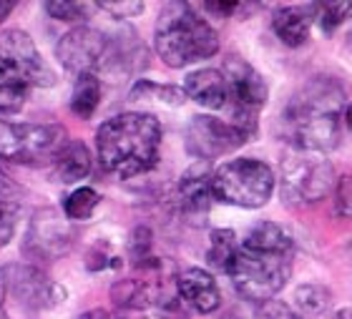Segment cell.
Here are the masks:
<instances>
[{
	"mask_svg": "<svg viewBox=\"0 0 352 319\" xmlns=\"http://www.w3.org/2000/svg\"><path fill=\"white\" fill-rule=\"evenodd\" d=\"M0 71L33 86H53L56 73L38 53L33 38L25 30L8 28L0 33Z\"/></svg>",
	"mask_w": 352,
	"mask_h": 319,
	"instance_id": "cell-9",
	"label": "cell"
},
{
	"mask_svg": "<svg viewBox=\"0 0 352 319\" xmlns=\"http://www.w3.org/2000/svg\"><path fill=\"white\" fill-rule=\"evenodd\" d=\"M221 319H239V317H236V314H224Z\"/></svg>",
	"mask_w": 352,
	"mask_h": 319,
	"instance_id": "cell-35",
	"label": "cell"
},
{
	"mask_svg": "<svg viewBox=\"0 0 352 319\" xmlns=\"http://www.w3.org/2000/svg\"><path fill=\"white\" fill-rule=\"evenodd\" d=\"M342 118H345L347 129L352 131V103H347V109H345V116H342Z\"/></svg>",
	"mask_w": 352,
	"mask_h": 319,
	"instance_id": "cell-34",
	"label": "cell"
},
{
	"mask_svg": "<svg viewBox=\"0 0 352 319\" xmlns=\"http://www.w3.org/2000/svg\"><path fill=\"white\" fill-rule=\"evenodd\" d=\"M345 109V91L338 80L327 76L312 78L287 101L282 133L297 151H330L340 144Z\"/></svg>",
	"mask_w": 352,
	"mask_h": 319,
	"instance_id": "cell-2",
	"label": "cell"
},
{
	"mask_svg": "<svg viewBox=\"0 0 352 319\" xmlns=\"http://www.w3.org/2000/svg\"><path fill=\"white\" fill-rule=\"evenodd\" d=\"M224 78L229 86V124H234L247 138H254L259 131V111L267 103V83L247 60L229 58L224 63Z\"/></svg>",
	"mask_w": 352,
	"mask_h": 319,
	"instance_id": "cell-7",
	"label": "cell"
},
{
	"mask_svg": "<svg viewBox=\"0 0 352 319\" xmlns=\"http://www.w3.org/2000/svg\"><path fill=\"white\" fill-rule=\"evenodd\" d=\"M159 58L171 68H186L219 53V36L189 3H166L154 33Z\"/></svg>",
	"mask_w": 352,
	"mask_h": 319,
	"instance_id": "cell-4",
	"label": "cell"
},
{
	"mask_svg": "<svg viewBox=\"0 0 352 319\" xmlns=\"http://www.w3.org/2000/svg\"><path fill=\"white\" fill-rule=\"evenodd\" d=\"M184 91H186V98H191L194 103H199V106H204L209 111L227 109L229 86L224 73L217 71V68L191 71L186 76V80H184Z\"/></svg>",
	"mask_w": 352,
	"mask_h": 319,
	"instance_id": "cell-15",
	"label": "cell"
},
{
	"mask_svg": "<svg viewBox=\"0 0 352 319\" xmlns=\"http://www.w3.org/2000/svg\"><path fill=\"white\" fill-rule=\"evenodd\" d=\"M335 166L322 153L297 151L282 159V196L287 204L307 206L327 199L335 186Z\"/></svg>",
	"mask_w": 352,
	"mask_h": 319,
	"instance_id": "cell-6",
	"label": "cell"
},
{
	"mask_svg": "<svg viewBox=\"0 0 352 319\" xmlns=\"http://www.w3.org/2000/svg\"><path fill=\"white\" fill-rule=\"evenodd\" d=\"M204 8L209 10V13H219L221 18H227V15H232L236 10V3H204Z\"/></svg>",
	"mask_w": 352,
	"mask_h": 319,
	"instance_id": "cell-30",
	"label": "cell"
},
{
	"mask_svg": "<svg viewBox=\"0 0 352 319\" xmlns=\"http://www.w3.org/2000/svg\"><path fill=\"white\" fill-rule=\"evenodd\" d=\"M101 103V80L96 78L94 73L88 76H78L71 94V111L78 118H91Z\"/></svg>",
	"mask_w": 352,
	"mask_h": 319,
	"instance_id": "cell-19",
	"label": "cell"
},
{
	"mask_svg": "<svg viewBox=\"0 0 352 319\" xmlns=\"http://www.w3.org/2000/svg\"><path fill=\"white\" fill-rule=\"evenodd\" d=\"M332 319H352V309L350 307H342V309H338V312H335V317Z\"/></svg>",
	"mask_w": 352,
	"mask_h": 319,
	"instance_id": "cell-32",
	"label": "cell"
},
{
	"mask_svg": "<svg viewBox=\"0 0 352 319\" xmlns=\"http://www.w3.org/2000/svg\"><path fill=\"white\" fill-rule=\"evenodd\" d=\"M45 10H48V15L56 18V21L74 23V21L86 18L88 6L86 3H45Z\"/></svg>",
	"mask_w": 352,
	"mask_h": 319,
	"instance_id": "cell-26",
	"label": "cell"
},
{
	"mask_svg": "<svg viewBox=\"0 0 352 319\" xmlns=\"http://www.w3.org/2000/svg\"><path fill=\"white\" fill-rule=\"evenodd\" d=\"M274 36L289 48H300L309 41V18L300 8H279L272 18Z\"/></svg>",
	"mask_w": 352,
	"mask_h": 319,
	"instance_id": "cell-18",
	"label": "cell"
},
{
	"mask_svg": "<svg viewBox=\"0 0 352 319\" xmlns=\"http://www.w3.org/2000/svg\"><path fill=\"white\" fill-rule=\"evenodd\" d=\"M66 141V131L56 124H10L0 118V159L36 164L53 159Z\"/></svg>",
	"mask_w": 352,
	"mask_h": 319,
	"instance_id": "cell-8",
	"label": "cell"
},
{
	"mask_svg": "<svg viewBox=\"0 0 352 319\" xmlns=\"http://www.w3.org/2000/svg\"><path fill=\"white\" fill-rule=\"evenodd\" d=\"M101 204V194L91 186H78L71 194L63 199V214L71 221H83V219H91L96 209Z\"/></svg>",
	"mask_w": 352,
	"mask_h": 319,
	"instance_id": "cell-22",
	"label": "cell"
},
{
	"mask_svg": "<svg viewBox=\"0 0 352 319\" xmlns=\"http://www.w3.org/2000/svg\"><path fill=\"white\" fill-rule=\"evenodd\" d=\"M292 236L279 224L259 221L239 244L227 274L244 299L264 305L287 287V279L292 274Z\"/></svg>",
	"mask_w": 352,
	"mask_h": 319,
	"instance_id": "cell-1",
	"label": "cell"
},
{
	"mask_svg": "<svg viewBox=\"0 0 352 319\" xmlns=\"http://www.w3.org/2000/svg\"><path fill=\"white\" fill-rule=\"evenodd\" d=\"M176 292L199 314H212L221 305V292L217 287V279L199 267L184 269L182 274L176 276Z\"/></svg>",
	"mask_w": 352,
	"mask_h": 319,
	"instance_id": "cell-14",
	"label": "cell"
},
{
	"mask_svg": "<svg viewBox=\"0 0 352 319\" xmlns=\"http://www.w3.org/2000/svg\"><path fill=\"white\" fill-rule=\"evenodd\" d=\"M294 307L305 317H317L330 307V292L320 284H302L294 289Z\"/></svg>",
	"mask_w": 352,
	"mask_h": 319,
	"instance_id": "cell-23",
	"label": "cell"
},
{
	"mask_svg": "<svg viewBox=\"0 0 352 319\" xmlns=\"http://www.w3.org/2000/svg\"><path fill=\"white\" fill-rule=\"evenodd\" d=\"M30 86L25 80L15 78L10 73L0 71V113L3 116H13L25 106Z\"/></svg>",
	"mask_w": 352,
	"mask_h": 319,
	"instance_id": "cell-21",
	"label": "cell"
},
{
	"mask_svg": "<svg viewBox=\"0 0 352 319\" xmlns=\"http://www.w3.org/2000/svg\"><path fill=\"white\" fill-rule=\"evenodd\" d=\"M162 148V124L151 113H118L96 131L98 161L109 174L133 179L151 171Z\"/></svg>",
	"mask_w": 352,
	"mask_h": 319,
	"instance_id": "cell-3",
	"label": "cell"
},
{
	"mask_svg": "<svg viewBox=\"0 0 352 319\" xmlns=\"http://www.w3.org/2000/svg\"><path fill=\"white\" fill-rule=\"evenodd\" d=\"M214 171L209 161H197L182 174L179 182V201L186 214H204L214 199L212 191Z\"/></svg>",
	"mask_w": 352,
	"mask_h": 319,
	"instance_id": "cell-16",
	"label": "cell"
},
{
	"mask_svg": "<svg viewBox=\"0 0 352 319\" xmlns=\"http://www.w3.org/2000/svg\"><path fill=\"white\" fill-rule=\"evenodd\" d=\"M352 18V3H322L317 6V21L324 33H335L342 23Z\"/></svg>",
	"mask_w": 352,
	"mask_h": 319,
	"instance_id": "cell-25",
	"label": "cell"
},
{
	"mask_svg": "<svg viewBox=\"0 0 352 319\" xmlns=\"http://www.w3.org/2000/svg\"><path fill=\"white\" fill-rule=\"evenodd\" d=\"M10 292L21 305L36 307V309H51L66 297V292L58 284H53L43 272L33 267L10 269Z\"/></svg>",
	"mask_w": 352,
	"mask_h": 319,
	"instance_id": "cell-13",
	"label": "cell"
},
{
	"mask_svg": "<svg viewBox=\"0 0 352 319\" xmlns=\"http://www.w3.org/2000/svg\"><path fill=\"white\" fill-rule=\"evenodd\" d=\"M111 51V41L103 36L101 30L88 28V25H78V28L68 30L66 36L60 38L56 45V58L68 73L78 76H88V73L101 71L106 65Z\"/></svg>",
	"mask_w": 352,
	"mask_h": 319,
	"instance_id": "cell-10",
	"label": "cell"
},
{
	"mask_svg": "<svg viewBox=\"0 0 352 319\" xmlns=\"http://www.w3.org/2000/svg\"><path fill=\"white\" fill-rule=\"evenodd\" d=\"M338 214L352 217V176H345L338 189Z\"/></svg>",
	"mask_w": 352,
	"mask_h": 319,
	"instance_id": "cell-29",
	"label": "cell"
},
{
	"mask_svg": "<svg viewBox=\"0 0 352 319\" xmlns=\"http://www.w3.org/2000/svg\"><path fill=\"white\" fill-rule=\"evenodd\" d=\"M15 191H18V189H15V184L10 182V176H8L6 171L0 168V199H6V201H8V199L15 194Z\"/></svg>",
	"mask_w": 352,
	"mask_h": 319,
	"instance_id": "cell-31",
	"label": "cell"
},
{
	"mask_svg": "<svg viewBox=\"0 0 352 319\" xmlns=\"http://www.w3.org/2000/svg\"><path fill=\"white\" fill-rule=\"evenodd\" d=\"M250 138L234 124L217 116H194L186 126V148L199 161H212L236 151Z\"/></svg>",
	"mask_w": 352,
	"mask_h": 319,
	"instance_id": "cell-11",
	"label": "cell"
},
{
	"mask_svg": "<svg viewBox=\"0 0 352 319\" xmlns=\"http://www.w3.org/2000/svg\"><path fill=\"white\" fill-rule=\"evenodd\" d=\"M96 8H101L113 18H133V15L144 13V3H131V0H109V3H98Z\"/></svg>",
	"mask_w": 352,
	"mask_h": 319,
	"instance_id": "cell-27",
	"label": "cell"
},
{
	"mask_svg": "<svg viewBox=\"0 0 352 319\" xmlns=\"http://www.w3.org/2000/svg\"><path fill=\"white\" fill-rule=\"evenodd\" d=\"M51 174L60 184H76L91 174V151L81 141H66L51 159Z\"/></svg>",
	"mask_w": 352,
	"mask_h": 319,
	"instance_id": "cell-17",
	"label": "cell"
},
{
	"mask_svg": "<svg viewBox=\"0 0 352 319\" xmlns=\"http://www.w3.org/2000/svg\"><path fill=\"white\" fill-rule=\"evenodd\" d=\"M274 171L259 159H232L214 171L212 191L221 204L239 209H262L274 191Z\"/></svg>",
	"mask_w": 352,
	"mask_h": 319,
	"instance_id": "cell-5",
	"label": "cell"
},
{
	"mask_svg": "<svg viewBox=\"0 0 352 319\" xmlns=\"http://www.w3.org/2000/svg\"><path fill=\"white\" fill-rule=\"evenodd\" d=\"M257 319H305V317L294 314L292 307H287V305H282V302H277V299H272V302L259 305Z\"/></svg>",
	"mask_w": 352,
	"mask_h": 319,
	"instance_id": "cell-28",
	"label": "cell"
},
{
	"mask_svg": "<svg viewBox=\"0 0 352 319\" xmlns=\"http://www.w3.org/2000/svg\"><path fill=\"white\" fill-rule=\"evenodd\" d=\"M74 244V229L66 219H60L58 211L41 209L30 219L28 234L23 249L36 259H58Z\"/></svg>",
	"mask_w": 352,
	"mask_h": 319,
	"instance_id": "cell-12",
	"label": "cell"
},
{
	"mask_svg": "<svg viewBox=\"0 0 352 319\" xmlns=\"http://www.w3.org/2000/svg\"><path fill=\"white\" fill-rule=\"evenodd\" d=\"M239 244H236V234L232 229H214L209 249H206V261L219 272H227L234 261Z\"/></svg>",
	"mask_w": 352,
	"mask_h": 319,
	"instance_id": "cell-20",
	"label": "cell"
},
{
	"mask_svg": "<svg viewBox=\"0 0 352 319\" xmlns=\"http://www.w3.org/2000/svg\"><path fill=\"white\" fill-rule=\"evenodd\" d=\"M141 98H154L164 106H182L186 101V91L176 86H159L151 80H139L131 88V101H141Z\"/></svg>",
	"mask_w": 352,
	"mask_h": 319,
	"instance_id": "cell-24",
	"label": "cell"
},
{
	"mask_svg": "<svg viewBox=\"0 0 352 319\" xmlns=\"http://www.w3.org/2000/svg\"><path fill=\"white\" fill-rule=\"evenodd\" d=\"M13 8H15V3H0V21H3Z\"/></svg>",
	"mask_w": 352,
	"mask_h": 319,
	"instance_id": "cell-33",
	"label": "cell"
}]
</instances>
